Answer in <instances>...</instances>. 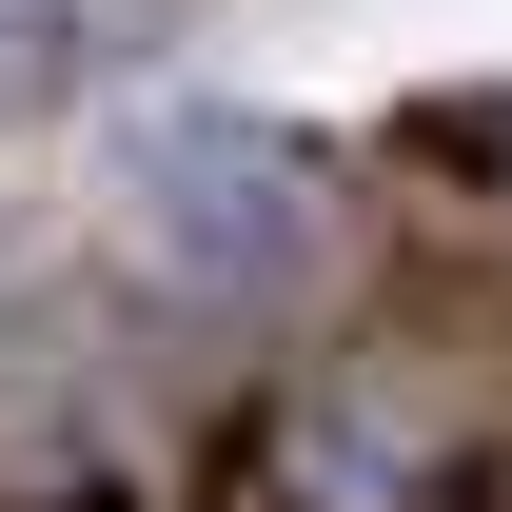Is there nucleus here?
I'll return each instance as SVG.
<instances>
[{
	"label": "nucleus",
	"instance_id": "nucleus-1",
	"mask_svg": "<svg viewBox=\"0 0 512 512\" xmlns=\"http://www.w3.org/2000/svg\"><path fill=\"white\" fill-rule=\"evenodd\" d=\"M335 237V178L276 119H158L138 138V256L178 276L197 316H296Z\"/></svg>",
	"mask_w": 512,
	"mask_h": 512
},
{
	"label": "nucleus",
	"instance_id": "nucleus-2",
	"mask_svg": "<svg viewBox=\"0 0 512 512\" xmlns=\"http://www.w3.org/2000/svg\"><path fill=\"white\" fill-rule=\"evenodd\" d=\"M60 99V0H0V119Z\"/></svg>",
	"mask_w": 512,
	"mask_h": 512
}]
</instances>
